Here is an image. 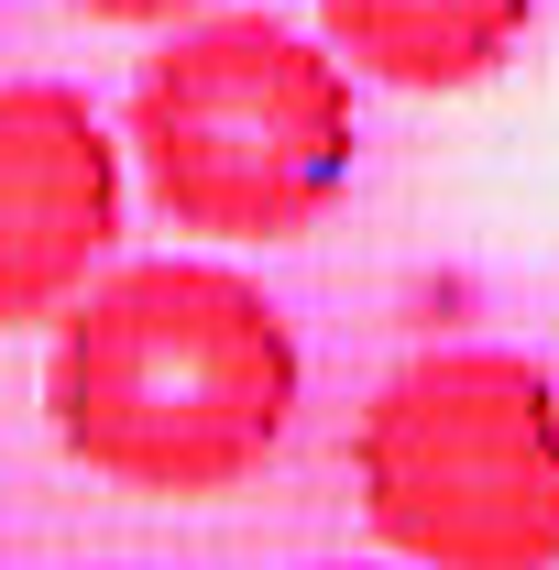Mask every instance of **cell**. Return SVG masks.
<instances>
[{
	"instance_id": "cell-5",
	"label": "cell",
	"mask_w": 559,
	"mask_h": 570,
	"mask_svg": "<svg viewBox=\"0 0 559 570\" xmlns=\"http://www.w3.org/2000/svg\"><path fill=\"white\" fill-rule=\"evenodd\" d=\"M538 0H318V45L351 77H384V88H483L516 45H527Z\"/></svg>"
},
{
	"instance_id": "cell-1",
	"label": "cell",
	"mask_w": 559,
	"mask_h": 570,
	"mask_svg": "<svg viewBox=\"0 0 559 570\" xmlns=\"http://www.w3.org/2000/svg\"><path fill=\"white\" fill-rule=\"evenodd\" d=\"M307 352L285 307L209 253L99 264L56 307L45 417L88 483L143 504H219L242 494L296 428Z\"/></svg>"
},
{
	"instance_id": "cell-7",
	"label": "cell",
	"mask_w": 559,
	"mask_h": 570,
	"mask_svg": "<svg viewBox=\"0 0 559 570\" xmlns=\"http://www.w3.org/2000/svg\"><path fill=\"white\" fill-rule=\"evenodd\" d=\"M330 570H351V560H330Z\"/></svg>"
},
{
	"instance_id": "cell-6",
	"label": "cell",
	"mask_w": 559,
	"mask_h": 570,
	"mask_svg": "<svg viewBox=\"0 0 559 570\" xmlns=\"http://www.w3.org/2000/svg\"><path fill=\"white\" fill-rule=\"evenodd\" d=\"M88 22H187V11H209V0H67Z\"/></svg>"
},
{
	"instance_id": "cell-3",
	"label": "cell",
	"mask_w": 559,
	"mask_h": 570,
	"mask_svg": "<svg viewBox=\"0 0 559 570\" xmlns=\"http://www.w3.org/2000/svg\"><path fill=\"white\" fill-rule=\"evenodd\" d=\"M351 494L406 570H559V384L504 341L418 352L351 428Z\"/></svg>"
},
{
	"instance_id": "cell-2",
	"label": "cell",
	"mask_w": 559,
	"mask_h": 570,
	"mask_svg": "<svg viewBox=\"0 0 559 570\" xmlns=\"http://www.w3.org/2000/svg\"><path fill=\"white\" fill-rule=\"evenodd\" d=\"M121 154L187 242H307L362 165L351 67L264 11H187L133 77Z\"/></svg>"
},
{
	"instance_id": "cell-4",
	"label": "cell",
	"mask_w": 559,
	"mask_h": 570,
	"mask_svg": "<svg viewBox=\"0 0 559 570\" xmlns=\"http://www.w3.org/2000/svg\"><path fill=\"white\" fill-rule=\"evenodd\" d=\"M121 142L67 77H0V330L56 318L121 253Z\"/></svg>"
}]
</instances>
